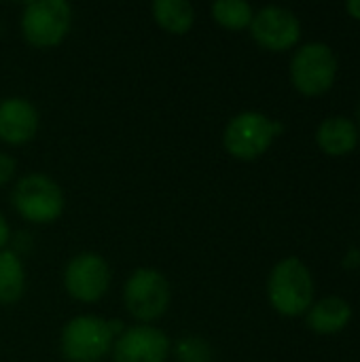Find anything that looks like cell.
<instances>
[{"mask_svg": "<svg viewBox=\"0 0 360 362\" xmlns=\"http://www.w3.org/2000/svg\"><path fill=\"white\" fill-rule=\"evenodd\" d=\"M151 11L159 28L170 34H187L195 23V8L187 0H155Z\"/></svg>", "mask_w": 360, "mask_h": 362, "instance_id": "14", "label": "cell"}, {"mask_svg": "<svg viewBox=\"0 0 360 362\" xmlns=\"http://www.w3.org/2000/svg\"><path fill=\"white\" fill-rule=\"evenodd\" d=\"M170 339L161 329L140 325L123 331L112 348V362H166Z\"/></svg>", "mask_w": 360, "mask_h": 362, "instance_id": "10", "label": "cell"}, {"mask_svg": "<svg viewBox=\"0 0 360 362\" xmlns=\"http://www.w3.org/2000/svg\"><path fill=\"white\" fill-rule=\"evenodd\" d=\"M359 119H360V108H359Z\"/></svg>", "mask_w": 360, "mask_h": 362, "instance_id": "21", "label": "cell"}, {"mask_svg": "<svg viewBox=\"0 0 360 362\" xmlns=\"http://www.w3.org/2000/svg\"><path fill=\"white\" fill-rule=\"evenodd\" d=\"M267 297L282 316H299L314 303V280L310 269L295 257L280 261L267 282Z\"/></svg>", "mask_w": 360, "mask_h": 362, "instance_id": "1", "label": "cell"}, {"mask_svg": "<svg viewBox=\"0 0 360 362\" xmlns=\"http://www.w3.org/2000/svg\"><path fill=\"white\" fill-rule=\"evenodd\" d=\"M38 112L25 98H6L0 102V140L6 144H25L36 136Z\"/></svg>", "mask_w": 360, "mask_h": 362, "instance_id": "11", "label": "cell"}, {"mask_svg": "<svg viewBox=\"0 0 360 362\" xmlns=\"http://www.w3.org/2000/svg\"><path fill=\"white\" fill-rule=\"evenodd\" d=\"M318 146L333 157L348 155L359 144V129L356 125L346 117H329L320 123L316 132Z\"/></svg>", "mask_w": 360, "mask_h": 362, "instance_id": "13", "label": "cell"}, {"mask_svg": "<svg viewBox=\"0 0 360 362\" xmlns=\"http://www.w3.org/2000/svg\"><path fill=\"white\" fill-rule=\"evenodd\" d=\"M108 320L91 314L72 318L62 331V354L68 362H100L112 346Z\"/></svg>", "mask_w": 360, "mask_h": 362, "instance_id": "4", "label": "cell"}, {"mask_svg": "<svg viewBox=\"0 0 360 362\" xmlns=\"http://www.w3.org/2000/svg\"><path fill=\"white\" fill-rule=\"evenodd\" d=\"M25 288L23 263L13 250H0V305L21 299Z\"/></svg>", "mask_w": 360, "mask_h": 362, "instance_id": "15", "label": "cell"}, {"mask_svg": "<svg viewBox=\"0 0 360 362\" xmlns=\"http://www.w3.org/2000/svg\"><path fill=\"white\" fill-rule=\"evenodd\" d=\"M352 308L342 297H327L308 310V327L318 335H333L348 327Z\"/></svg>", "mask_w": 360, "mask_h": 362, "instance_id": "12", "label": "cell"}, {"mask_svg": "<svg viewBox=\"0 0 360 362\" xmlns=\"http://www.w3.org/2000/svg\"><path fill=\"white\" fill-rule=\"evenodd\" d=\"M72 23V8L64 0H36L23 8V38L38 49L59 45Z\"/></svg>", "mask_w": 360, "mask_h": 362, "instance_id": "5", "label": "cell"}, {"mask_svg": "<svg viewBox=\"0 0 360 362\" xmlns=\"http://www.w3.org/2000/svg\"><path fill=\"white\" fill-rule=\"evenodd\" d=\"M8 240H11V229H8V225H6L4 216L0 214V250L8 244Z\"/></svg>", "mask_w": 360, "mask_h": 362, "instance_id": "19", "label": "cell"}, {"mask_svg": "<svg viewBox=\"0 0 360 362\" xmlns=\"http://www.w3.org/2000/svg\"><path fill=\"white\" fill-rule=\"evenodd\" d=\"M337 76V57L333 49L325 42L303 45L291 62L293 85L303 95L325 93Z\"/></svg>", "mask_w": 360, "mask_h": 362, "instance_id": "7", "label": "cell"}, {"mask_svg": "<svg viewBox=\"0 0 360 362\" xmlns=\"http://www.w3.org/2000/svg\"><path fill=\"white\" fill-rule=\"evenodd\" d=\"M170 282L163 274L151 267L136 269L127 278L123 288V301L127 312L142 322H151L163 316L170 305Z\"/></svg>", "mask_w": 360, "mask_h": 362, "instance_id": "6", "label": "cell"}, {"mask_svg": "<svg viewBox=\"0 0 360 362\" xmlns=\"http://www.w3.org/2000/svg\"><path fill=\"white\" fill-rule=\"evenodd\" d=\"M282 129L284 125L280 121H274L257 110H246L236 115L227 123L223 134V144L231 157L242 161H252L272 146V142Z\"/></svg>", "mask_w": 360, "mask_h": 362, "instance_id": "2", "label": "cell"}, {"mask_svg": "<svg viewBox=\"0 0 360 362\" xmlns=\"http://www.w3.org/2000/svg\"><path fill=\"white\" fill-rule=\"evenodd\" d=\"M212 17L227 30H244L250 25L255 11L244 0H216L212 4Z\"/></svg>", "mask_w": 360, "mask_h": 362, "instance_id": "16", "label": "cell"}, {"mask_svg": "<svg viewBox=\"0 0 360 362\" xmlns=\"http://www.w3.org/2000/svg\"><path fill=\"white\" fill-rule=\"evenodd\" d=\"M178 362H212V348L199 335H185L174 346Z\"/></svg>", "mask_w": 360, "mask_h": 362, "instance_id": "17", "label": "cell"}, {"mask_svg": "<svg viewBox=\"0 0 360 362\" xmlns=\"http://www.w3.org/2000/svg\"><path fill=\"white\" fill-rule=\"evenodd\" d=\"M13 208L21 218L47 225L62 216L64 193L59 185L45 174H28L13 189Z\"/></svg>", "mask_w": 360, "mask_h": 362, "instance_id": "3", "label": "cell"}, {"mask_svg": "<svg viewBox=\"0 0 360 362\" xmlns=\"http://www.w3.org/2000/svg\"><path fill=\"white\" fill-rule=\"evenodd\" d=\"M64 286L68 295L83 303L100 301L110 286L108 263L95 252L76 255L64 272Z\"/></svg>", "mask_w": 360, "mask_h": 362, "instance_id": "8", "label": "cell"}, {"mask_svg": "<svg viewBox=\"0 0 360 362\" xmlns=\"http://www.w3.org/2000/svg\"><path fill=\"white\" fill-rule=\"evenodd\" d=\"M15 168H17V165H15V159L0 151V187H2V185H6V182L13 178Z\"/></svg>", "mask_w": 360, "mask_h": 362, "instance_id": "18", "label": "cell"}, {"mask_svg": "<svg viewBox=\"0 0 360 362\" xmlns=\"http://www.w3.org/2000/svg\"><path fill=\"white\" fill-rule=\"evenodd\" d=\"M252 38L267 51H286L297 45L301 23L297 15L284 6H265L250 21Z\"/></svg>", "mask_w": 360, "mask_h": 362, "instance_id": "9", "label": "cell"}, {"mask_svg": "<svg viewBox=\"0 0 360 362\" xmlns=\"http://www.w3.org/2000/svg\"><path fill=\"white\" fill-rule=\"evenodd\" d=\"M346 11L360 21V0H350V2L346 4Z\"/></svg>", "mask_w": 360, "mask_h": 362, "instance_id": "20", "label": "cell"}]
</instances>
